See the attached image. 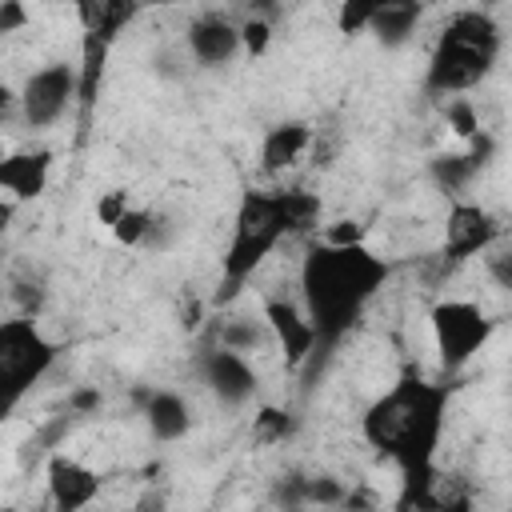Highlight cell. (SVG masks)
<instances>
[{"label":"cell","instance_id":"6","mask_svg":"<svg viewBox=\"0 0 512 512\" xmlns=\"http://www.w3.org/2000/svg\"><path fill=\"white\" fill-rule=\"evenodd\" d=\"M56 344L40 332L32 316H12L0 324V384L8 400H20L32 384L44 380V372L56 364Z\"/></svg>","mask_w":512,"mask_h":512},{"label":"cell","instance_id":"32","mask_svg":"<svg viewBox=\"0 0 512 512\" xmlns=\"http://www.w3.org/2000/svg\"><path fill=\"white\" fill-rule=\"evenodd\" d=\"M132 512H164V492H160V488L144 492V496L136 500V508H132Z\"/></svg>","mask_w":512,"mask_h":512},{"label":"cell","instance_id":"19","mask_svg":"<svg viewBox=\"0 0 512 512\" xmlns=\"http://www.w3.org/2000/svg\"><path fill=\"white\" fill-rule=\"evenodd\" d=\"M292 416L284 412V408H276V404H260L256 408V420H252V444H260V448H272V444H284L288 436H292Z\"/></svg>","mask_w":512,"mask_h":512},{"label":"cell","instance_id":"2","mask_svg":"<svg viewBox=\"0 0 512 512\" xmlns=\"http://www.w3.org/2000/svg\"><path fill=\"white\" fill-rule=\"evenodd\" d=\"M392 280V264L368 244H328L312 240L300 256V304L316 324L320 352H332L368 312V304Z\"/></svg>","mask_w":512,"mask_h":512},{"label":"cell","instance_id":"28","mask_svg":"<svg viewBox=\"0 0 512 512\" xmlns=\"http://www.w3.org/2000/svg\"><path fill=\"white\" fill-rule=\"evenodd\" d=\"M28 24H32V12L20 0H4L0 4V36H12V32L28 28Z\"/></svg>","mask_w":512,"mask_h":512},{"label":"cell","instance_id":"8","mask_svg":"<svg viewBox=\"0 0 512 512\" xmlns=\"http://www.w3.org/2000/svg\"><path fill=\"white\" fill-rule=\"evenodd\" d=\"M500 220L476 204V200H452L448 204V216H444V244H440V256L444 264H464V260H476V256H488L496 244H500Z\"/></svg>","mask_w":512,"mask_h":512},{"label":"cell","instance_id":"16","mask_svg":"<svg viewBox=\"0 0 512 512\" xmlns=\"http://www.w3.org/2000/svg\"><path fill=\"white\" fill-rule=\"evenodd\" d=\"M420 16H424V8H420L416 0H380V8H376V16H372V28H368V32H372L384 48H396V44H404V40L416 32Z\"/></svg>","mask_w":512,"mask_h":512},{"label":"cell","instance_id":"31","mask_svg":"<svg viewBox=\"0 0 512 512\" xmlns=\"http://www.w3.org/2000/svg\"><path fill=\"white\" fill-rule=\"evenodd\" d=\"M200 316H204V304H200L196 296H192V300H184V308H180V328H184V332H196V328L204 324Z\"/></svg>","mask_w":512,"mask_h":512},{"label":"cell","instance_id":"1","mask_svg":"<svg viewBox=\"0 0 512 512\" xmlns=\"http://www.w3.org/2000/svg\"><path fill=\"white\" fill-rule=\"evenodd\" d=\"M448 424V384H432L420 372H404L388 384L360 416V436L368 448L388 456L404 484V512L428 500L432 464Z\"/></svg>","mask_w":512,"mask_h":512},{"label":"cell","instance_id":"23","mask_svg":"<svg viewBox=\"0 0 512 512\" xmlns=\"http://www.w3.org/2000/svg\"><path fill=\"white\" fill-rule=\"evenodd\" d=\"M240 48H244V56H252V60L268 56V48H272V24H268L264 16L240 20Z\"/></svg>","mask_w":512,"mask_h":512},{"label":"cell","instance_id":"13","mask_svg":"<svg viewBox=\"0 0 512 512\" xmlns=\"http://www.w3.org/2000/svg\"><path fill=\"white\" fill-rule=\"evenodd\" d=\"M52 180V152L48 148H16L0 160V188L8 204H28L48 192Z\"/></svg>","mask_w":512,"mask_h":512},{"label":"cell","instance_id":"17","mask_svg":"<svg viewBox=\"0 0 512 512\" xmlns=\"http://www.w3.org/2000/svg\"><path fill=\"white\" fill-rule=\"evenodd\" d=\"M108 48L112 40L100 32H84L80 36V112H92L96 96H100V80H104V64H108Z\"/></svg>","mask_w":512,"mask_h":512},{"label":"cell","instance_id":"15","mask_svg":"<svg viewBox=\"0 0 512 512\" xmlns=\"http://www.w3.org/2000/svg\"><path fill=\"white\" fill-rule=\"evenodd\" d=\"M144 424L148 432L160 440V444H176L192 432V412H188V400L172 388H156L148 392V404H144Z\"/></svg>","mask_w":512,"mask_h":512},{"label":"cell","instance_id":"20","mask_svg":"<svg viewBox=\"0 0 512 512\" xmlns=\"http://www.w3.org/2000/svg\"><path fill=\"white\" fill-rule=\"evenodd\" d=\"M444 124L452 128V136L456 140H476L480 136V112H476V104L468 100V96H452L448 104H444Z\"/></svg>","mask_w":512,"mask_h":512},{"label":"cell","instance_id":"18","mask_svg":"<svg viewBox=\"0 0 512 512\" xmlns=\"http://www.w3.org/2000/svg\"><path fill=\"white\" fill-rule=\"evenodd\" d=\"M280 204H284V220H288V236H308L320 228V212H324V200L312 192V188H280Z\"/></svg>","mask_w":512,"mask_h":512},{"label":"cell","instance_id":"21","mask_svg":"<svg viewBox=\"0 0 512 512\" xmlns=\"http://www.w3.org/2000/svg\"><path fill=\"white\" fill-rule=\"evenodd\" d=\"M376 8H380V0H344V4L336 8V28H340L344 36H360V32L372 28Z\"/></svg>","mask_w":512,"mask_h":512},{"label":"cell","instance_id":"5","mask_svg":"<svg viewBox=\"0 0 512 512\" xmlns=\"http://www.w3.org/2000/svg\"><path fill=\"white\" fill-rule=\"evenodd\" d=\"M428 328H432L436 360H440V368L452 376V372L468 368V364L488 348V340H492V332H496V320H492L476 300L448 296V300H436V304H432Z\"/></svg>","mask_w":512,"mask_h":512},{"label":"cell","instance_id":"27","mask_svg":"<svg viewBox=\"0 0 512 512\" xmlns=\"http://www.w3.org/2000/svg\"><path fill=\"white\" fill-rule=\"evenodd\" d=\"M484 268H488V276H492L504 292H512V252H504V248L496 244V248L484 256Z\"/></svg>","mask_w":512,"mask_h":512},{"label":"cell","instance_id":"4","mask_svg":"<svg viewBox=\"0 0 512 512\" xmlns=\"http://www.w3.org/2000/svg\"><path fill=\"white\" fill-rule=\"evenodd\" d=\"M280 240H288L280 188H244L232 212V232L220 256V292L212 296V304H228L248 284V276H256V268L280 248Z\"/></svg>","mask_w":512,"mask_h":512},{"label":"cell","instance_id":"24","mask_svg":"<svg viewBox=\"0 0 512 512\" xmlns=\"http://www.w3.org/2000/svg\"><path fill=\"white\" fill-rule=\"evenodd\" d=\"M112 236H116V244H124V248H140V244L152 236V212H144V208L132 204V212L112 228Z\"/></svg>","mask_w":512,"mask_h":512},{"label":"cell","instance_id":"12","mask_svg":"<svg viewBox=\"0 0 512 512\" xmlns=\"http://www.w3.org/2000/svg\"><path fill=\"white\" fill-rule=\"evenodd\" d=\"M188 52L196 64L204 68H224L232 64L244 48H240V24L228 20L224 12H200L188 24Z\"/></svg>","mask_w":512,"mask_h":512},{"label":"cell","instance_id":"7","mask_svg":"<svg viewBox=\"0 0 512 512\" xmlns=\"http://www.w3.org/2000/svg\"><path fill=\"white\" fill-rule=\"evenodd\" d=\"M72 104H80V72L68 60H52V64L28 72L20 84V120L32 132L60 124Z\"/></svg>","mask_w":512,"mask_h":512},{"label":"cell","instance_id":"26","mask_svg":"<svg viewBox=\"0 0 512 512\" xmlns=\"http://www.w3.org/2000/svg\"><path fill=\"white\" fill-rule=\"evenodd\" d=\"M408 512H472V500H468V496H440L436 484H432L428 500H420V504L408 508Z\"/></svg>","mask_w":512,"mask_h":512},{"label":"cell","instance_id":"10","mask_svg":"<svg viewBox=\"0 0 512 512\" xmlns=\"http://www.w3.org/2000/svg\"><path fill=\"white\" fill-rule=\"evenodd\" d=\"M196 368H200V380L208 384V392L228 408H244L260 396V372L252 368L248 356H240L232 348H220V344L204 348Z\"/></svg>","mask_w":512,"mask_h":512},{"label":"cell","instance_id":"14","mask_svg":"<svg viewBox=\"0 0 512 512\" xmlns=\"http://www.w3.org/2000/svg\"><path fill=\"white\" fill-rule=\"evenodd\" d=\"M312 140H316V128L308 120H280V124L264 128V136H260V168L268 176L288 172L296 160H304Z\"/></svg>","mask_w":512,"mask_h":512},{"label":"cell","instance_id":"29","mask_svg":"<svg viewBox=\"0 0 512 512\" xmlns=\"http://www.w3.org/2000/svg\"><path fill=\"white\" fill-rule=\"evenodd\" d=\"M320 240H328V244H368V240H364V228H360L356 220H336V224H328V228L320 232Z\"/></svg>","mask_w":512,"mask_h":512},{"label":"cell","instance_id":"22","mask_svg":"<svg viewBox=\"0 0 512 512\" xmlns=\"http://www.w3.org/2000/svg\"><path fill=\"white\" fill-rule=\"evenodd\" d=\"M304 500L320 508H340L348 500V488L336 476H304Z\"/></svg>","mask_w":512,"mask_h":512},{"label":"cell","instance_id":"9","mask_svg":"<svg viewBox=\"0 0 512 512\" xmlns=\"http://www.w3.org/2000/svg\"><path fill=\"white\" fill-rule=\"evenodd\" d=\"M260 320L268 324V336L280 348L288 368H304L316 356L320 336H316V324L308 320L304 304H296L288 296H264L260 300Z\"/></svg>","mask_w":512,"mask_h":512},{"label":"cell","instance_id":"11","mask_svg":"<svg viewBox=\"0 0 512 512\" xmlns=\"http://www.w3.org/2000/svg\"><path fill=\"white\" fill-rule=\"evenodd\" d=\"M44 488H48L52 512H84V508L96 504L104 480L84 460L64 456V452H52L48 456V468H44Z\"/></svg>","mask_w":512,"mask_h":512},{"label":"cell","instance_id":"3","mask_svg":"<svg viewBox=\"0 0 512 512\" xmlns=\"http://www.w3.org/2000/svg\"><path fill=\"white\" fill-rule=\"evenodd\" d=\"M500 56V28L480 8H460L448 16L444 32L432 44L428 68H424V92L432 96H464L480 80H488L492 64Z\"/></svg>","mask_w":512,"mask_h":512},{"label":"cell","instance_id":"25","mask_svg":"<svg viewBox=\"0 0 512 512\" xmlns=\"http://www.w3.org/2000/svg\"><path fill=\"white\" fill-rule=\"evenodd\" d=\"M128 212H132V200H128L124 188H108V192H100V200H96V220H100L108 232H112Z\"/></svg>","mask_w":512,"mask_h":512},{"label":"cell","instance_id":"30","mask_svg":"<svg viewBox=\"0 0 512 512\" xmlns=\"http://www.w3.org/2000/svg\"><path fill=\"white\" fill-rule=\"evenodd\" d=\"M68 408H72L76 416H88V412L100 408V392H96V388H76V392L68 396Z\"/></svg>","mask_w":512,"mask_h":512}]
</instances>
